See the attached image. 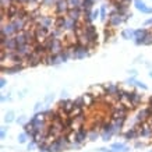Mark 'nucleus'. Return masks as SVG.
<instances>
[{
	"mask_svg": "<svg viewBox=\"0 0 152 152\" xmlns=\"http://www.w3.org/2000/svg\"><path fill=\"white\" fill-rule=\"evenodd\" d=\"M135 6H137V9H138L140 11H144V13H151V11H152L151 9L145 7V4H144L141 0H135Z\"/></svg>",
	"mask_w": 152,
	"mask_h": 152,
	"instance_id": "f257e3e1",
	"label": "nucleus"
},
{
	"mask_svg": "<svg viewBox=\"0 0 152 152\" xmlns=\"http://www.w3.org/2000/svg\"><path fill=\"white\" fill-rule=\"evenodd\" d=\"M87 38H89L91 41H94V39L96 38V32H95L94 27H88L87 28Z\"/></svg>",
	"mask_w": 152,
	"mask_h": 152,
	"instance_id": "f03ea898",
	"label": "nucleus"
},
{
	"mask_svg": "<svg viewBox=\"0 0 152 152\" xmlns=\"http://www.w3.org/2000/svg\"><path fill=\"white\" fill-rule=\"evenodd\" d=\"M14 29H15V27H14L13 24H10V25H6V27L3 28V35H10V34H13Z\"/></svg>",
	"mask_w": 152,
	"mask_h": 152,
	"instance_id": "7ed1b4c3",
	"label": "nucleus"
},
{
	"mask_svg": "<svg viewBox=\"0 0 152 152\" xmlns=\"http://www.w3.org/2000/svg\"><path fill=\"white\" fill-rule=\"evenodd\" d=\"M113 149H119V151H123V152L129 151V148L126 147L124 144H113Z\"/></svg>",
	"mask_w": 152,
	"mask_h": 152,
	"instance_id": "20e7f679",
	"label": "nucleus"
},
{
	"mask_svg": "<svg viewBox=\"0 0 152 152\" xmlns=\"http://www.w3.org/2000/svg\"><path fill=\"white\" fill-rule=\"evenodd\" d=\"M4 43H6V46H7V48L13 49V48H15V45H17V41H14V39H10V41H7V42L4 41Z\"/></svg>",
	"mask_w": 152,
	"mask_h": 152,
	"instance_id": "39448f33",
	"label": "nucleus"
},
{
	"mask_svg": "<svg viewBox=\"0 0 152 152\" xmlns=\"http://www.w3.org/2000/svg\"><path fill=\"white\" fill-rule=\"evenodd\" d=\"M84 56H87V50L85 49H78V53H74V57H84Z\"/></svg>",
	"mask_w": 152,
	"mask_h": 152,
	"instance_id": "423d86ee",
	"label": "nucleus"
},
{
	"mask_svg": "<svg viewBox=\"0 0 152 152\" xmlns=\"http://www.w3.org/2000/svg\"><path fill=\"white\" fill-rule=\"evenodd\" d=\"M121 35H123V38H124V39H130V38L134 35V32H133V31H130V29H127V31H123V34H121Z\"/></svg>",
	"mask_w": 152,
	"mask_h": 152,
	"instance_id": "0eeeda50",
	"label": "nucleus"
},
{
	"mask_svg": "<svg viewBox=\"0 0 152 152\" xmlns=\"http://www.w3.org/2000/svg\"><path fill=\"white\" fill-rule=\"evenodd\" d=\"M13 119H14V113H13V112H9V113L6 115V117H4V120L7 121V123H11V121H13Z\"/></svg>",
	"mask_w": 152,
	"mask_h": 152,
	"instance_id": "6e6552de",
	"label": "nucleus"
},
{
	"mask_svg": "<svg viewBox=\"0 0 152 152\" xmlns=\"http://www.w3.org/2000/svg\"><path fill=\"white\" fill-rule=\"evenodd\" d=\"M25 138H27V134H20V135H18V142H21V144H23V142H25V141H27V140H25Z\"/></svg>",
	"mask_w": 152,
	"mask_h": 152,
	"instance_id": "1a4fd4ad",
	"label": "nucleus"
},
{
	"mask_svg": "<svg viewBox=\"0 0 152 152\" xmlns=\"http://www.w3.org/2000/svg\"><path fill=\"white\" fill-rule=\"evenodd\" d=\"M84 137H85V133H84V131H81V133H78V135H77V141H83L84 140Z\"/></svg>",
	"mask_w": 152,
	"mask_h": 152,
	"instance_id": "9d476101",
	"label": "nucleus"
},
{
	"mask_svg": "<svg viewBox=\"0 0 152 152\" xmlns=\"http://www.w3.org/2000/svg\"><path fill=\"white\" fill-rule=\"evenodd\" d=\"M17 123H18V124H24V123H25V116L18 117V119H17Z\"/></svg>",
	"mask_w": 152,
	"mask_h": 152,
	"instance_id": "9b49d317",
	"label": "nucleus"
},
{
	"mask_svg": "<svg viewBox=\"0 0 152 152\" xmlns=\"http://www.w3.org/2000/svg\"><path fill=\"white\" fill-rule=\"evenodd\" d=\"M135 84H137V85H138L140 88H142V89H147V85H145V84H144V83H140V81H137V83H135Z\"/></svg>",
	"mask_w": 152,
	"mask_h": 152,
	"instance_id": "f8f14e48",
	"label": "nucleus"
},
{
	"mask_svg": "<svg viewBox=\"0 0 152 152\" xmlns=\"http://www.w3.org/2000/svg\"><path fill=\"white\" fill-rule=\"evenodd\" d=\"M126 137H127V138H131V137H135V133H134V131H129Z\"/></svg>",
	"mask_w": 152,
	"mask_h": 152,
	"instance_id": "ddd939ff",
	"label": "nucleus"
},
{
	"mask_svg": "<svg viewBox=\"0 0 152 152\" xmlns=\"http://www.w3.org/2000/svg\"><path fill=\"white\" fill-rule=\"evenodd\" d=\"M41 107H42V105H41V103H39V102H38V103H37V105H35V110H39V109H41Z\"/></svg>",
	"mask_w": 152,
	"mask_h": 152,
	"instance_id": "4468645a",
	"label": "nucleus"
},
{
	"mask_svg": "<svg viewBox=\"0 0 152 152\" xmlns=\"http://www.w3.org/2000/svg\"><path fill=\"white\" fill-rule=\"evenodd\" d=\"M32 148H35V144H34V142H31V144H29V145H28V149H29V151H31V149H32Z\"/></svg>",
	"mask_w": 152,
	"mask_h": 152,
	"instance_id": "2eb2a0df",
	"label": "nucleus"
},
{
	"mask_svg": "<svg viewBox=\"0 0 152 152\" xmlns=\"http://www.w3.org/2000/svg\"><path fill=\"white\" fill-rule=\"evenodd\" d=\"M52 99H53V95H49V96H46V102H50Z\"/></svg>",
	"mask_w": 152,
	"mask_h": 152,
	"instance_id": "dca6fc26",
	"label": "nucleus"
},
{
	"mask_svg": "<svg viewBox=\"0 0 152 152\" xmlns=\"http://www.w3.org/2000/svg\"><path fill=\"white\" fill-rule=\"evenodd\" d=\"M4 135H6V129H4V127H3V129H1V137L4 138Z\"/></svg>",
	"mask_w": 152,
	"mask_h": 152,
	"instance_id": "f3484780",
	"label": "nucleus"
},
{
	"mask_svg": "<svg viewBox=\"0 0 152 152\" xmlns=\"http://www.w3.org/2000/svg\"><path fill=\"white\" fill-rule=\"evenodd\" d=\"M71 4H75V6H77V4H78V0H71Z\"/></svg>",
	"mask_w": 152,
	"mask_h": 152,
	"instance_id": "a211bd4d",
	"label": "nucleus"
},
{
	"mask_svg": "<svg viewBox=\"0 0 152 152\" xmlns=\"http://www.w3.org/2000/svg\"><path fill=\"white\" fill-rule=\"evenodd\" d=\"M0 85H1V87H4V85H6V80L4 78L1 80V84H0Z\"/></svg>",
	"mask_w": 152,
	"mask_h": 152,
	"instance_id": "6ab92c4d",
	"label": "nucleus"
},
{
	"mask_svg": "<svg viewBox=\"0 0 152 152\" xmlns=\"http://www.w3.org/2000/svg\"><path fill=\"white\" fill-rule=\"evenodd\" d=\"M96 15H98V11H94V14H92V18H96Z\"/></svg>",
	"mask_w": 152,
	"mask_h": 152,
	"instance_id": "aec40b11",
	"label": "nucleus"
},
{
	"mask_svg": "<svg viewBox=\"0 0 152 152\" xmlns=\"http://www.w3.org/2000/svg\"><path fill=\"white\" fill-rule=\"evenodd\" d=\"M149 75H151V77H152V71H151V73H149Z\"/></svg>",
	"mask_w": 152,
	"mask_h": 152,
	"instance_id": "412c9836",
	"label": "nucleus"
}]
</instances>
